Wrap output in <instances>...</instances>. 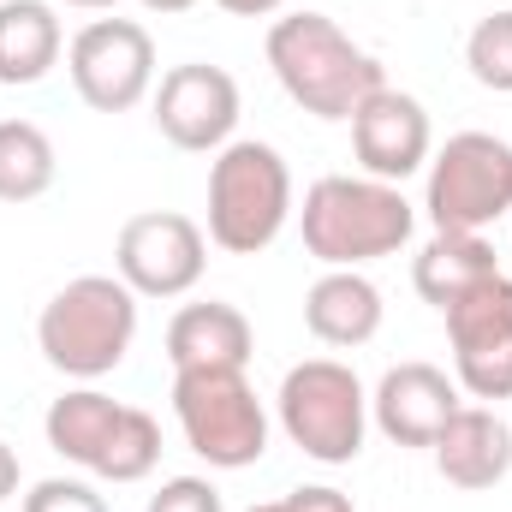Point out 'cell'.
Returning <instances> with one entry per match:
<instances>
[{
    "mask_svg": "<svg viewBox=\"0 0 512 512\" xmlns=\"http://www.w3.org/2000/svg\"><path fill=\"white\" fill-rule=\"evenodd\" d=\"M352 155L370 179H387V185H405L417 167H429L435 155V131H429V114L417 96L405 90H376L358 114H352Z\"/></svg>",
    "mask_w": 512,
    "mask_h": 512,
    "instance_id": "13",
    "label": "cell"
},
{
    "mask_svg": "<svg viewBox=\"0 0 512 512\" xmlns=\"http://www.w3.org/2000/svg\"><path fill=\"white\" fill-rule=\"evenodd\" d=\"M24 512H108V501L84 477H42V483H30Z\"/></svg>",
    "mask_w": 512,
    "mask_h": 512,
    "instance_id": "22",
    "label": "cell"
},
{
    "mask_svg": "<svg viewBox=\"0 0 512 512\" xmlns=\"http://www.w3.org/2000/svg\"><path fill=\"white\" fill-rule=\"evenodd\" d=\"M429 453H435L441 483H453L465 495H483V489L507 483L512 471V423L495 405H459Z\"/></svg>",
    "mask_w": 512,
    "mask_h": 512,
    "instance_id": "15",
    "label": "cell"
},
{
    "mask_svg": "<svg viewBox=\"0 0 512 512\" xmlns=\"http://www.w3.org/2000/svg\"><path fill=\"white\" fill-rule=\"evenodd\" d=\"M423 209L435 233H483L512 215V143L495 131H459L429 155Z\"/></svg>",
    "mask_w": 512,
    "mask_h": 512,
    "instance_id": "8",
    "label": "cell"
},
{
    "mask_svg": "<svg viewBox=\"0 0 512 512\" xmlns=\"http://www.w3.org/2000/svg\"><path fill=\"white\" fill-rule=\"evenodd\" d=\"M221 12H233V18H274L286 0H215Z\"/></svg>",
    "mask_w": 512,
    "mask_h": 512,
    "instance_id": "25",
    "label": "cell"
},
{
    "mask_svg": "<svg viewBox=\"0 0 512 512\" xmlns=\"http://www.w3.org/2000/svg\"><path fill=\"white\" fill-rule=\"evenodd\" d=\"M143 6H149V12H161V18H173V12H191L197 0H143Z\"/></svg>",
    "mask_w": 512,
    "mask_h": 512,
    "instance_id": "27",
    "label": "cell"
},
{
    "mask_svg": "<svg viewBox=\"0 0 512 512\" xmlns=\"http://www.w3.org/2000/svg\"><path fill=\"white\" fill-rule=\"evenodd\" d=\"M441 316L453 346V382L483 405L512 399V274H489Z\"/></svg>",
    "mask_w": 512,
    "mask_h": 512,
    "instance_id": "10",
    "label": "cell"
},
{
    "mask_svg": "<svg viewBox=\"0 0 512 512\" xmlns=\"http://www.w3.org/2000/svg\"><path fill=\"white\" fill-rule=\"evenodd\" d=\"M251 352L256 334L239 304L203 298V304H185L167 322V364L173 370H245Z\"/></svg>",
    "mask_w": 512,
    "mask_h": 512,
    "instance_id": "17",
    "label": "cell"
},
{
    "mask_svg": "<svg viewBox=\"0 0 512 512\" xmlns=\"http://www.w3.org/2000/svg\"><path fill=\"white\" fill-rule=\"evenodd\" d=\"M286 512H358V507H352V495H340L328 483H310V489H292L286 495Z\"/></svg>",
    "mask_w": 512,
    "mask_h": 512,
    "instance_id": "24",
    "label": "cell"
},
{
    "mask_svg": "<svg viewBox=\"0 0 512 512\" xmlns=\"http://www.w3.org/2000/svg\"><path fill=\"white\" fill-rule=\"evenodd\" d=\"M66 6H78V12H114L120 0H66Z\"/></svg>",
    "mask_w": 512,
    "mask_h": 512,
    "instance_id": "28",
    "label": "cell"
},
{
    "mask_svg": "<svg viewBox=\"0 0 512 512\" xmlns=\"http://www.w3.org/2000/svg\"><path fill=\"white\" fill-rule=\"evenodd\" d=\"M209 268V233L179 209H143L114 239V274L137 298H185Z\"/></svg>",
    "mask_w": 512,
    "mask_h": 512,
    "instance_id": "11",
    "label": "cell"
},
{
    "mask_svg": "<svg viewBox=\"0 0 512 512\" xmlns=\"http://www.w3.org/2000/svg\"><path fill=\"white\" fill-rule=\"evenodd\" d=\"M131 340H137V292L120 274H78L36 316V346L48 370H60L66 382L114 376Z\"/></svg>",
    "mask_w": 512,
    "mask_h": 512,
    "instance_id": "3",
    "label": "cell"
},
{
    "mask_svg": "<svg viewBox=\"0 0 512 512\" xmlns=\"http://www.w3.org/2000/svg\"><path fill=\"white\" fill-rule=\"evenodd\" d=\"M18 495V453L0 441V501H12Z\"/></svg>",
    "mask_w": 512,
    "mask_h": 512,
    "instance_id": "26",
    "label": "cell"
},
{
    "mask_svg": "<svg viewBox=\"0 0 512 512\" xmlns=\"http://www.w3.org/2000/svg\"><path fill=\"white\" fill-rule=\"evenodd\" d=\"M245 512H286V501H262V507H245Z\"/></svg>",
    "mask_w": 512,
    "mask_h": 512,
    "instance_id": "29",
    "label": "cell"
},
{
    "mask_svg": "<svg viewBox=\"0 0 512 512\" xmlns=\"http://www.w3.org/2000/svg\"><path fill=\"white\" fill-rule=\"evenodd\" d=\"M143 512H227V507H221V489H215L209 477H167V483L149 495Z\"/></svg>",
    "mask_w": 512,
    "mask_h": 512,
    "instance_id": "23",
    "label": "cell"
},
{
    "mask_svg": "<svg viewBox=\"0 0 512 512\" xmlns=\"http://www.w3.org/2000/svg\"><path fill=\"white\" fill-rule=\"evenodd\" d=\"M489 274H501V262H495V245L483 239V233H435L417 262H411V286H417V298L423 304H435V310H447V304H459L471 286H483Z\"/></svg>",
    "mask_w": 512,
    "mask_h": 512,
    "instance_id": "18",
    "label": "cell"
},
{
    "mask_svg": "<svg viewBox=\"0 0 512 512\" xmlns=\"http://www.w3.org/2000/svg\"><path fill=\"white\" fill-rule=\"evenodd\" d=\"M42 435L66 465H78L102 483H143L161 465V423L143 405H120L90 382L66 387L48 405Z\"/></svg>",
    "mask_w": 512,
    "mask_h": 512,
    "instance_id": "4",
    "label": "cell"
},
{
    "mask_svg": "<svg viewBox=\"0 0 512 512\" xmlns=\"http://www.w3.org/2000/svg\"><path fill=\"white\" fill-rule=\"evenodd\" d=\"M60 155L30 120H0V203H36L54 191Z\"/></svg>",
    "mask_w": 512,
    "mask_h": 512,
    "instance_id": "20",
    "label": "cell"
},
{
    "mask_svg": "<svg viewBox=\"0 0 512 512\" xmlns=\"http://www.w3.org/2000/svg\"><path fill=\"white\" fill-rule=\"evenodd\" d=\"M274 411H280L286 441L304 459H316V465H352L364 453L370 393L358 382V370L340 364V358H304V364H292L280 376Z\"/></svg>",
    "mask_w": 512,
    "mask_h": 512,
    "instance_id": "6",
    "label": "cell"
},
{
    "mask_svg": "<svg viewBox=\"0 0 512 512\" xmlns=\"http://www.w3.org/2000/svg\"><path fill=\"white\" fill-rule=\"evenodd\" d=\"M298 227H304V251L322 268H364V262H382V256L411 245L417 209L387 179L328 173V179H316L304 191Z\"/></svg>",
    "mask_w": 512,
    "mask_h": 512,
    "instance_id": "2",
    "label": "cell"
},
{
    "mask_svg": "<svg viewBox=\"0 0 512 512\" xmlns=\"http://www.w3.org/2000/svg\"><path fill=\"white\" fill-rule=\"evenodd\" d=\"M465 66H471V78L483 90L512 96V6L477 18V30L465 36Z\"/></svg>",
    "mask_w": 512,
    "mask_h": 512,
    "instance_id": "21",
    "label": "cell"
},
{
    "mask_svg": "<svg viewBox=\"0 0 512 512\" xmlns=\"http://www.w3.org/2000/svg\"><path fill=\"white\" fill-rule=\"evenodd\" d=\"M66 36L48 0H0V84H42L60 60Z\"/></svg>",
    "mask_w": 512,
    "mask_h": 512,
    "instance_id": "19",
    "label": "cell"
},
{
    "mask_svg": "<svg viewBox=\"0 0 512 512\" xmlns=\"http://www.w3.org/2000/svg\"><path fill=\"white\" fill-rule=\"evenodd\" d=\"M459 382L423 358L393 364L376 393H370V423L382 429L393 447H435V435L447 429V417L459 411Z\"/></svg>",
    "mask_w": 512,
    "mask_h": 512,
    "instance_id": "14",
    "label": "cell"
},
{
    "mask_svg": "<svg viewBox=\"0 0 512 512\" xmlns=\"http://www.w3.org/2000/svg\"><path fill=\"white\" fill-rule=\"evenodd\" d=\"M382 286L364 268H322V280L304 292V328L334 346V352H358L382 334Z\"/></svg>",
    "mask_w": 512,
    "mask_h": 512,
    "instance_id": "16",
    "label": "cell"
},
{
    "mask_svg": "<svg viewBox=\"0 0 512 512\" xmlns=\"http://www.w3.org/2000/svg\"><path fill=\"white\" fill-rule=\"evenodd\" d=\"M268 72L280 90L328 126H352V114L387 90V72L370 48H358L328 12H286L268 24Z\"/></svg>",
    "mask_w": 512,
    "mask_h": 512,
    "instance_id": "1",
    "label": "cell"
},
{
    "mask_svg": "<svg viewBox=\"0 0 512 512\" xmlns=\"http://www.w3.org/2000/svg\"><path fill=\"white\" fill-rule=\"evenodd\" d=\"M149 108H155V131H161L173 149L215 155V149H227L233 131H239V78H233L227 66L185 60V66L161 72Z\"/></svg>",
    "mask_w": 512,
    "mask_h": 512,
    "instance_id": "12",
    "label": "cell"
},
{
    "mask_svg": "<svg viewBox=\"0 0 512 512\" xmlns=\"http://www.w3.org/2000/svg\"><path fill=\"white\" fill-rule=\"evenodd\" d=\"M72 90L96 114H131L155 96V36L137 18H90L66 48Z\"/></svg>",
    "mask_w": 512,
    "mask_h": 512,
    "instance_id": "9",
    "label": "cell"
},
{
    "mask_svg": "<svg viewBox=\"0 0 512 512\" xmlns=\"http://www.w3.org/2000/svg\"><path fill=\"white\" fill-rule=\"evenodd\" d=\"M292 221V167L274 143L233 137L209 161V245L262 256Z\"/></svg>",
    "mask_w": 512,
    "mask_h": 512,
    "instance_id": "5",
    "label": "cell"
},
{
    "mask_svg": "<svg viewBox=\"0 0 512 512\" xmlns=\"http://www.w3.org/2000/svg\"><path fill=\"white\" fill-rule=\"evenodd\" d=\"M173 417L209 471H251L268 453V411L245 370H173Z\"/></svg>",
    "mask_w": 512,
    "mask_h": 512,
    "instance_id": "7",
    "label": "cell"
}]
</instances>
